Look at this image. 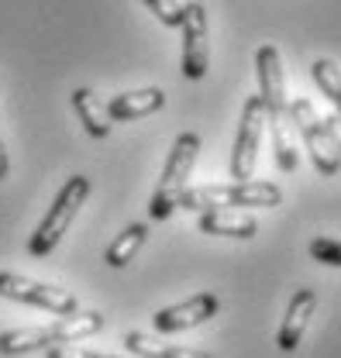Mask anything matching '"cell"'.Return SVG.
<instances>
[{"label":"cell","instance_id":"obj_20","mask_svg":"<svg viewBox=\"0 0 341 358\" xmlns=\"http://www.w3.org/2000/svg\"><path fill=\"white\" fill-rule=\"evenodd\" d=\"M310 259L341 268V238H314L310 241Z\"/></svg>","mask_w":341,"mask_h":358},{"label":"cell","instance_id":"obj_11","mask_svg":"<svg viewBox=\"0 0 341 358\" xmlns=\"http://www.w3.org/2000/svg\"><path fill=\"white\" fill-rule=\"evenodd\" d=\"M314 310H317V293H314V289H297V293L290 296V307H286V317H283V327H279V334H276L279 352H297L300 338H303V331H307V324H310Z\"/></svg>","mask_w":341,"mask_h":358},{"label":"cell","instance_id":"obj_24","mask_svg":"<svg viewBox=\"0 0 341 358\" xmlns=\"http://www.w3.org/2000/svg\"><path fill=\"white\" fill-rule=\"evenodd\" d=\"M11 173V159H7V148H4V138H0V179Z\"/></svg>","mask_w":341,"mask_h":358},{"label":"cell","instance_id":"obj_13","mask_svg":"<svg viewBox=\"0 0 341 358\" xmlns=\"http://www.w3.org/2000/svg\"><path fill=\"white\" fill-rule=\"evenodd\" d=\"M197 227L204 231V234H217V238H256L258 224L256 217H249V214H228V210H207V214H200V221Z\"/></svg>","mask_w":341,"mask_h":358},{"label":"cell","instance_id":"obj_15","mask_svg":"<svg viewBox=\"0 0 341 358\" xmlns=\"http://www.w3.org/2000/svg\"><path fill=\"white\" fill-rule=\"evenodd\" d=\"M145 238H148V224H128L111 245H107V255H104V262L111 268H125L138 255V248L145 245Z\"/></svg>","mask_w":341,"mask_h":358},{"label":"cell","instance_id":"obj_8","mask_svg":"<svg viewBox=\"0 0 341 358\" xmlns=\"http://www.w3.org/2000/svg\"><path fill=\"white\" fill-rule=\"evenodd\" d=\"M256 76H258V96L265 103V121L290 117L286 103V80H283V59L276 45H262L256 52Z\"/></svg>","mask_w":341,"mask_h":358},{"label":"cell","instance_id":"obj_6","mask_svg":"<svg viewBox=\"0 0 341 358\" xmlns=\"http://www.w3.org/2000/svg\"><path fill=\"white\" fill-rule=\"evenodd\" d=\"M0 296L18 300V303L42 307V310L55 313V317H69V313L80 310V303H76V296L69 289L45 286V282H35L28 275H18V272H0Z\"/></svg>","mask_w":341,"mask_h":358},{"label":"cell","instance_id":"obj_12","mask_svg":"<svg viewBox=\"0 0 341 358\" xmlns=\"http://www.w3.org/2000/svg\"><path fill=\"white\" fill-rule=\"evenodd\" d=\"M162 103H166V93L159 87L134 90V93H118V96L107 100V117H111V121H134V117L155 114Z\"/></svg>","mask_w":341,"mask_h":358},{"label":"cell","instance_id":"obj_3","mask_svg":"<svg viewBox=\"0 0 341 358\" xmlns=\"http://www.w3.org/2000/svg\"><path fill=\"white\" fill-rule=\"evenodd\" d=\"M86 196H90V179L86 176L66 179V186L59 189L55 203L48 207V214L42 217V224L35 227V234H32V241H28V252H32L35 259H45V255L62 241V234L69 231V224L76 217V210L86 203Z\"/></svg>","mask_w":341,"mask_h":358},{"label":"cell","instance_id":"obj_14","mask_svg":"<svg viewBox=\"0 0 341 358\" xmlns=\"http://www.w3.org/2000/svg\"><path fill=\"white\" fill-rule=\"evenodd\" d=\"M73 107H76V114H80V121H83V128L90 138H107V134H111L107 107L97 100L93 90H86V87L76 90V93H73Z\"/></svg>","mask_w":341,"mask_h":358},{"label":"cell","instance_id":"obj_21","mask_svg":"<svg viewBox=\"0 0 341 358\" xmlns=\"http://www.w3.org/2000/svg\"><path fill=\"white\" fill-rule=\"evenodd\" d=\"M148 3V10L162 21V24H169V28H179L183 24V3L179 0H145Z\"/></svg>","mask_w":341,"mask_h":358},{"label":"cell","instance_id":"obj_22","mask_svg":"<svg viewBox=\"0 0 341 358\" xmlns=\"http://www.w3.org/2000/svg\"><path fill=\"white\" fill-rule=\"evenodd\" d=\"M45 358H121V355H107V352H86L80 345H62V348H48Z\"/></svg>","mask_w":341,"mask_h":358},{"label":"cell","instance_id":"obj_2","mask_svg":"<svg viewBox=\"0 0 341 358\" xmlns=\"http://www.w3.org/2000/svg\"><path fill=\"white\" fill-rule=\"evenodd\" d=\"M197 155H200V138L193 131H183L176 138V145H172V152H169V162H166V173H162L155 193H152V203H148V217L152 221H166V217L176 214L179 196L186 193V176H190Z\"/></svg>","mask_w":341,"mask_h":358},{"label":"cell","instance_id":"obj_10","mask_svg":"<svg viewBox=\"0 0 341 358\" xmlns=\"http://www.w3.org/2000/svg\"><path fill=\"white\" fill-rule=\"evenodd\" d=\"M104 327V313H69V317H55L52 324H45L42 334L48 341V348H62V345H80L86 338H93Z\"/></svg>","mask_w":341,"mask_h":358},{"label":"cell","instance_id":"obj_1","mask_svg":"<svg viewBox=\"0 0 341 358\" xmlns=\"http://www.w3.org/2000/svg\"><path fill=\"white\" fill-rule=\"evenodd\" d=\"M283 203V189L276 182H217V186H197L186 189L179 196L183 210H228V207H279Z\"/></svg>","mask_w":341,"mask_h":358},{"label":"cell","instance_id":"obj_17","mask_svg":"<svg viewBox=\"0 0 341 358\" xmlns=\"http://www.w3.org/2000/svg\"><path fill=\"white\" fill-rule=\"evenodd\" d=\"M28 352H48L42 327H18L0 334V355H28Z\"/></svg>","mask_w":341,"mask_h":358},{"label":"cell","instance_id":"obj_16","mask_svg":"<svg viewBox=\"0 0 341 358\" xmlns=\"http://www.w3.org/2000/svg\"><path fill=\"white\" fill-rule=\"evenodd\" d=\"M125 348H128L131 355L138 358H214L207 352H197V348H176V345H159V341H152L148 334H141V331H131L128 338H125Z\"/></svg>","mask_w":341,"mask_h":358},{"label":"cell","instance_id":"obj_5","mask_svg":"<svg viewBox=\"0 0 341 358\" xmlns=\"http://www.w3.org/2000/svg\"><path fill=\"white\" fill-rule=\"evenodd\" d=\"M265 131V103L262 96H249L245 110H242V124L235 134V148H231V182H249L258 162V145Z\"/></svg>","mask_w":341,"mask_h":358},{"label":"cell","instance_id":"obj_23","mask_svg":"<svg viewBox=\"0 0 341 358\" xmlns=\"http://www.w3.org/2000/svg\"><path fill=\"white\" fill-rule=\"evenodd\" d=\"M328 121V131H331V145H335V155L341 162V128H338V117H324Z\"/></svg>","mask_w":341,"mask_h":358},{"label":"cell","instance_id":"obj_18","mask_svg":"<svg viewBox=\"0 0 341 358\" xmlns=\"http://www.w3.org/2000/svg\"><path fill=\"white\" fill-rule=\"evenodd\" d=\"M310 76H314V83L321 87V93L335 103L338 124H341V69L331 62V59H317V62L310 66Z\"/></svg>","mask_w":341,"mask_h":358},{"label":"cell","instance_id":"obj_9","mask_svg":"<svg viewBox=\"0 0 341 358\" xmlns=\"http://www.w3.org/2000/svg\"><path fill=\"white\" fill-rule=\"evenodd\" d=\"M217 307H221V303H217L214 293H197V296H190V300L176 303V307L159 310L155 317H152V327L162 331V334L190 331V327H200L204 320H211L214 313H217Z\"/></svg>","mask_w":341,"mask_h":358},{"label":"cell","instance_id":"obj_19","mask_svg":"<svg viewBox=\"0 0 341 358\" xmlns=\"http://www.w3.org/2000/svg\"><path fill=\"white\" fill-rule=\"evenodd\" d=\"M272 128V148H276V166L283 173H293L297 169V148H293V138H290V117H279V121H265Z\"/></svg>","mask_w":341,"mask_h":358},{"label":"cell","instance_id":"obj_7","mask_svg":"<svg viewBox=\"0 0 341 358\" xmlns=\"http://www.w3.org/2000/svg\"><path fill=\"white\" fill-rule=\"evenodd\" d=\"M183 76L204 80L211 66V42H207V7L200 0L183 3Z\"/></svg>","mask_w":341,"mask_h":358},{"label":"cell","instance_id":"obj_4","mask_svg":"<svg viewBox=\"0 0 341 358\" xmlns=\"http://www.w3.org/2000/svg\"><path fill=\"white\" fill-rule=\"evenodd\" d=\"M290 121L297 124L300 138H303V145H307V152H310L314 169H317L321 176L341 173V162H338V155H335V145H331L328 121L314 110V103H310L307 96H297V100L290 103Z\"/></svg>","mask_w":341,"mask_h":358}]
</instances>
